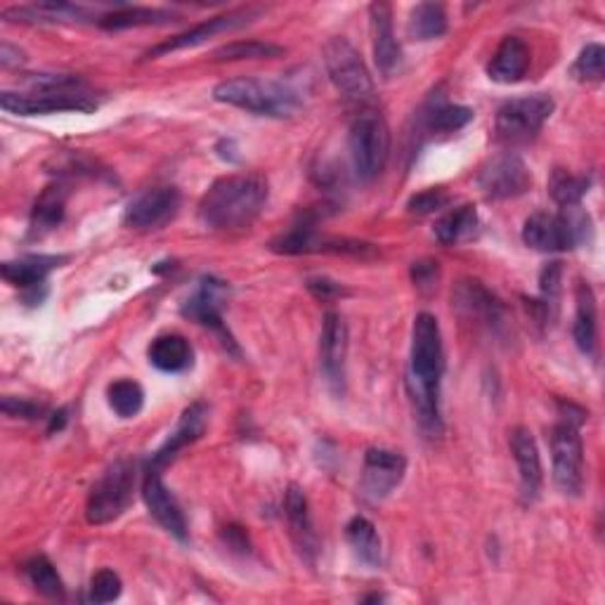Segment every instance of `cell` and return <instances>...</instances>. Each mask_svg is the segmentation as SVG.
Masks as SVG:
<instances>
[{
	"label": "cell",
	"mask_w": 605,
	"mask_h": 605,
	"mask_svg": "<svg viewBox=\"0 0 605 605\" xmlns=\"http://www.w3.org/2000/svg\"><path fill=\"white\" fill-rule=\"evenodd\" d=\"M449 204V194L445 190H424V192H418L410 199V213H416V215H426V213H436L440 209H445Z\"/></svg>",
	"instance_id": "f35d334b"
},
{
	"label": "cell",
	"mask_w": 605,
	"mask_h": 605,
	"mask_svg": "<svg viewBox=\"0 0 605 605\" xmlns=\"http://www.w3.org/2000/svg\"><path fill=\"white\" fill-rule=\"evenodd\" d=\"M438 277H440V270H438V262L433 260H418L412 266V282L418 291L424 293H430L433 289L438 287Z\"/></svg>",
	"instance_id": "60d3db41"
},
{
	"label": "cell",
	"mask_w": 605,
	"mask_h": 605,
	"mask_svg": "<svg viewBox=\"0 0 605 605\" xmlns=\"http://www.w3.org/2000/svg\"><path fill=\"white\" fill-rule=\"evenodd\" d=\"M213 100L270 119H289L301 110L299 92L282 81L229 79L213 88Z\"/></svg>",
	"instance_id": "277c9868"
},
{
	"label": "cell",
	"mask_w": 605,
	"mask_h": 605,
	"mask_svg": "<svg viewBox=\"0 0 605 605\" xmlns=\"http://www.w3.org/2000/svg\"><path fill=\"white\" fill-rule=\"evenodd\" d=\"M24 572L31 586H34L41 596L55 598V601L65 598V584H61V578L57 575L55 565L45 556L31 558V561L24 565Z\"/></svg>",
	"instance_id": "1f68e13d"
},
{
	"label": "cell",
	"mask_w": 605,
	"mask_h": 605,
	"mask_svg": "<svg viewBox=\"0 0 605 605\" xmlns=\"http://www.w3.org/2000/svg\"><path fill=\"white\" fill-rule=\"evenodd\" d=\"M553 483L565 496H578L584 488V447L580 424L563 418L551 433Z\"/></svg>",
	"instance_id": "30bf717a"
},
{
	"label": "cell",
	"mask_w": 605,
	"mask_h": 605,
	"mask_svg": "<svg viewBox=\"0 0 605 605\" xmlns=\"http://www.w3.org/2000/svg\"><path fill=\"white\" fill-rule=\"evenodd\" d=\"M3 412L12 418H38L45 412V407L20 397H3Z\"/></svg>",
	"instance_id": "b9f144b4"
},
{
	"label": "cell",
	"mask_w": 605,
	"mask_h": 605,
	"mask_svg": "<svg viewBox=\"0 0 605 605\" xmlns=\"http://www.w3.org/2000/svg\"><path fill=\"white\" fill-rule=\"evenodd\" d=\"M511 452H514L518 475H520V494L525 502H535L541 492V459L539 449L527 428H514L511 433Z\"/></svg>",
	"instance_id": "44dd1931"
},
{
	"label": "cell",
	"mask_w": 605,
	"mask_h": 605,
	"mask_svg": "<svg viewBox=\"0 0 605 605\" xmlns=\"http://www.w3.org/2000/svg\"><path fill=\"white\" fill-rule=\"evenodd\" d=\"M67 206V188L65 184H51L36 199L34 211H31V235L43 237L45 232L55 229L65 219Z\"/></svg>",
	"instance_id": "4316f807"
},
{
	"label": "cell",
	"mask_w": 605,
	"mask_h": 605,
	"mask_svg": "<svg viewBox=\"0 0 605 605\" xmlns=\"http://www.w3.org/2000/svg\"><path fill=\"white\" fill-rule=\"evenodd\" d=\"M284 514L289 520L293 545H296L299 553L305 558L307 563H315V556L320 551V541L315 535L313 518H310L305 492L299 485H289V490L284 494Z\"/></svg>",
	"instance_id": "ffe728a7"
},
{
	"label": "cell",
	"mask_w": 605,
	"mask_h": 605,
	"mask_svg": "<svg viewBox=\"0 0 605 605\" xmlns=\"http://www.w3.org/2000/svg\"><path fill=\"white\" fill-rule=\"evenodd\" d=\"M589 182L592 180L586 176H572L563 168H556L549 180V192L556 204H561L563 209L580 206L582 197L589 192Z\"/></svg>",
	"instance_id": "d6a6232c"
},
{
	"label": "cell",
	"mask_w": 605,
	"mask_h": 605,
	"mask_svg": "<svg viewBox=\"0 0 605 605\" xmlns=\"http://www.w3.org/2000/svg\"><path fill=\"white\" fill-rule=\"evenodd\" d=\"M268 204V180L258 173L215 180L199 204V221L211 229L232 232L251 225Z\"/></svg>",
	"instance_id": "7a4b0ae2"
},
{
	"label": "cell",
	"mask_w": 605,
	"mask_h": 605,
	"mask_svg": "<svg viewBox=\"0 0 605 605\" xmlns=\"http://www.w3.org/2000/svg\"><path fill=\"white\" fill-rule=\"evenodd\" d=\"M592 235V219L580 206H568L563 213H533L523 225V242L535 251L556 254L575 248Z\"/></svg>",
	"instance_id": "5b68a950"
},
{
	"label": "cell",
	"mask_w": 605,
	"mask_h": 605,
	"mask_svg": "<svg viewBox=\"0 0 605 605\" xmlns=\"http://www.w3.org/2000/svg\"><path fill=\"white\" fill-rule=\"evenodd\" d=\"M227 284L221 282L215 277H204L199 282V289L192 293V296L182 303V315L190 317L192 322L201 324V327H209L215 334L221 336V344L229 348L232 352L239 355V348L235 344V338L229 336L223 324V305L227 299Z\"/></svg>",
	"instance_id": "7c38bea8"
},
{
	"label": "cell",
	"mask_w": 605,
	"mask_h": 605,
	"mask_svg": "<svg viewBox=\"0 0 605 605\" xmlns=\"http://www.w3.org/2000/svg\"><path fill=\"white\" fill-rule=\"evenodd\" d=\"M149 362L166 374H180V371L192 367V346L190 340L180 334H164L152 340Z\"/></svg>",
	"instance_id": "484cf974"
},
{
	"label": "cell",
	"mask_w": 605,
	"mask_h": 605,
	"mask_svg": "<svg viewBox=\"0 0 605 605\" xmlns=\"http://www.w3.org/2000/svg\"><path fill=\"white\" fill-rule=\"evenodd\" d=\"M561 279H563L561 262H549V266L541 270L539 284H541V296H545V305H556L558 293H561Z\"/></svg>",
	"instance_id": "ab89813d"
},
{
	"label": "cell",
	"mask_w": 605,
	"mask_h": 605,
	"mask_svg": "<svg viewBox=\"0 0 605 605\" xmlns=\"http://www.w3.org/2000/svg\"><path fill=\"white\" fill-rule=\"evenodd\" d=\"M284 48H279L275 43H260V41H237L223 45L221 51L213 53V59L219 61H235V59H268L279 57Z\"/></svg>",
	"instance_id": "d590c367"
},
{
	"label": "cell",
	"mask_w": 605,
	"mask_h": 605,
	"mask_svg": "<svg viewBox=\"0 0 605 605\" xmlns=\"http://www.w3.org/2000/svg\"><path fill=\"white\" fill-rule=\"evenodd\" d=\"M324 67H327L334 88L348 104L365 112L377 102V88L360 53L346 38H332L324 45Z\"/></svg>",
	"instance_id": "8992f818"
},
{
	"label": "cell",
	"mask_w": 605,
	"mask_h": 605,
	"mask_svg": "<svg viewBox=\"0 0 605 605\" xmlns=\"http://www.w3.org/2000/svg\"><path fill=\"white\" fill-rule=\"evenodd\" d=\"M59 262H65V258L59 256H26L20 260H8L0 266V272H3L5 282L12 287H20L26 291H34L45 284V277H48L55 268H59Z\"/></svg>",
	"instance_id": "d4e9b609"
},
{
	"label": "cell",
	"mask_w": 605,
	"mask_h": 605,
	"mask_svg": "<svg viewBox=\"0 0 605 605\" xmlns=\"http://www.w3.org/2000/svg\"><path fill=\"white\" fill-rule=\"evenodd\" d=\"M605 69V51L598 43H589L572 65V76L580 81H601Z\"/></svg>",
	"instance_id": "8d00e7d4"
},
{
	"label": "cell",
	"mask_w": 605,
	"mask_h": 605,
	"mask_svg": "<svg viewBox=\"0 0 605 605\" xmlns=\"http://www.w3.org/2000/svg\"><path fill=\"white\" fill-rule=\"evenodd\" d=\"M67 424V410H57L53 416H51V426H48V433H55V430H61Z\"/></svg>",
	"instance_id": "bcb514c9"
},
{
	"label": "cell",
	"mask_w": 605,
	"mask_h": 605,
	"mask_svg": "<svg viewBox=\"0 0 605 605\" xmlns=\"http://www.w3.org/2000/svg\"><path fill=\"white\" fill-rule=\"evenodd\" d=\"M176 22V14L159 8H119L114 12H107L100 20V26L107 31H121L131 26H157Z\"/></svg>",
	"instance_id": "f546056e"
},
{
	"label": "cell",
	"mask_w": 605,
	"mask_h": 605,
	"mask_svg": "<svg viewBox=\"0 0 605 605\" xmlns=\"http://www.w3.org/2000/svg\"><path fill=\"white\" fill-rule=\"evenodd\" d=\"M553 114V100L549 96H527L504 102L494 116V135L504 145H523L545 128Z\"/></svg>",
	"instance_id": "9c48e42d"
},
{
	"label": "cell",
	"mask_w": 605,
	"mask_h": 605,
	"mask_svg": "<svg viewBox=\"0 0 605 605\" xmlns=\"http://www.w3.org/2000/svg\"><path fill=\"white\" fill-rule=\"evenodd\" d=\"M371 20V45H374V61L379 71L385 76H393L402 65V51L393 31V8L388 3L369 5Z\"/></svg>",
	"instance_id": "e0dca14e"
},
{
	"label": "cell",
	"mask_w": 605,
	"mask_h": 605,
	"mask_svg": "<svg viewBox=\"0 0 605 605\" xmlns=\"http://www.w3.org/2000/svg\"><path fill=\"white\" fill-rule=\"evenodd\" d=\"M225 537L229 539V545H235L237 549H246L248 541H246V535L242 533V527H225Z\"/></svg>",
	"instance_id": "f6af8a7d"
},
{
	"label": "cell",
	"mask_w": 605,
	"mask_h": 605,
	"mask_svg": "<svg viewBox=\"0 0 605 605\" xmlns=\"http://www.w3.org/2000/svg\"><path fill=\"white\" fill-rule=\"evenodd\" d=\"M107 397H110V407L121 416V418H133L139 414L145 405V391L143 385L131 381V379H121L114 381L107 391Z\"/></svg>",
	"instance_id": "836d02e7"
},
{
	"label": "cell",
	"mask_w": 605,
	"mask_h": 605,
	"mask_svg": "<svg viewBox=\"0 0 605 605\" xmlns=\"http://www.w3.org/2000/svg\"><path fill=\"white\" fill-rule=\"evenodd\" d=\"M121 596V578L114 570H100L96 578L90 580V594L88 598L92 603H112Z\"/></svg>",
	"instance_id": "74e56055"
},
{
	"label": "cell",
	"mask_w": 605,
	"mask_h": 605,
	"mask_svg": "<svg viewBox=\"0 0 605 605\" xmlns=\"http://www.w3.org/2000/svg\"><path fill=\"white\" fill-rule=\"evenodd\" d=\"M251 14H254V10H239V12L221 14V18H211L206 22H201V24L188 29V31H184V34H178V36L170 38V41L157 45V48H152L147 53V57H159V55H166V53H176V51H184V48H197V45L206 43L215 34H223V31L237 29V26H242L246 22H251Z\"/></svg>",
	"instance_id": "d6986e66"
},
{
	"label": "cell",
	"mask_w": 605,
	"mask_h": 605,
	"mask_svg": "<svg viewBox=\"0 0 605 605\" xmlns=\"http://www.w3.org/2000/svg\"><path fill=\"white\" fill-rule=\"evenodd\" d=\"M527 67H530V48L518 36H506L488 65V76L496 83L520 81Z\"/></svg>",
	"instance_id": "603a6c76"
},
{
	"label": "cell",
	"mask_w": 605,
	"mask_h": 605,
	"mask_svg": "<svg viewBox=\"0 0 605 605\" xmlns=\"http://www.w3.org/2000/svg\"><path fill=\"white\" fill-rule=\"evenodd\" d=\"M135 490V463L131 459H119L102 478L92 485L86 504V516L92 525H107L116 520L133 502Z\"/></svg>",
	"instance_id": "ba28073f"
},
{
	"label": "cell",
	"mask_w": 605,
	"mask_h": 605,
	"mask_svg": "<svg viewBox=\"0 0 605 605\" xmlns=\"http://www.w3.org/2000/svg\"><path fill=\"white\" fill-rule=\"evenodd\" d=\"M473 119L469 107L459 104H436L426 119V128L430 133H457Z\"/></svg>",
	"instance_id": "e575fe53"
},
{
	"label": "cell",
	"mask_w": 605,
	"mask_h": 605,
	"mask_svg": "<svg viewBox=\"0 0 605 605\" xmlns=\"http://www.w3.org/2000/svg\"><path fill=\"white\" fill-rule=\"evenodd\" d=\"M407 461L397 452H388V449H369L365 455V469L360 490L371 502L385 500L405 478Z\"/></svg>",
	"instance_id": "9a60e30c"
},
{
	"label": "cell",
	"mask_w": 605,
	"mask_h": 605,
	"mask_svg": "<svg viewBox=\"0 0 605 605\" xmlns=\"http://www.w3.org/2000/svg\"><path fill=\"white\" fill-rule=\"evenodd\" d=\"M206 416H209V412H206L204 405H201V402H194L192 407L184 410L182 416H180L178 426H176V430L170 433L168 440L157 449V452L152 455L149 469L159 471V469L168 467V463L176 459V455L180 452V449H184V447L192 445L194 440H199L201 436H204Z\"/></svg>",
	"instance_id": "ac0fdd59"
},
{
	"label": "cell",
	"mask_w": 605,
	"mask_h": 605,
	"mask_svg": "<svg viewBox=\"0 0 605 605\" xmlns=\"http://www.w3.org/2000/svg\"><path fill=\"white\" fill-rule=\"evenodd\" d=\"M455 305L463 317L478 320L485 327H500L504 320V305L500 299H494L492 293L480 282H459L455 289Z\"/></svg>",
	"instance_id": "7402d4cb"
},
{
	"label": "cell",
	"mask_w": 605,
	"mask_h": 605,
	"mask_svg": "<svg viewBox=\"0 0 605 605\" xmlns=\"http://www.w3.org/2000/svg\"><path fill=\"white\" fill-rule=\"evenodd\" d=\"M0 107L18 116H43L59 112H92L98 102L90 98L86 83L76 76L41 74L29 79V92H10L0 96Z\"/></svg>",
	"instance_id": "3957f363"
},
{
	"label": "cell",
	"mask_w": 605,
	"mask_h": 605,
	"mask_svg": "<svg viewBox=\"0 0 605 605\" xmlns=\"http://www.w3.org/2000/svg\"><path fill=\"white\" fill-rule=\"evenodd\" d=\"M346 537L362 563H367L369 568H377L381 563V539L374 523L367 520L365 516H355L346 525Z\"/></svg>",
	"instance_id": "f1b7e54d"
},
{
	"label": "cell",
	"mask_w": 605,
	"mask_h": 605,
	"mask_svg": "<svg viewBox=\"0 0 605 605\" xmlns=\"http://www.w3.org/2000/svg\"><path fill=\"white\" fill-rule=\"evenodd\" d=\"M348 149L360 180H374L391 154V133L379 112L365 110L352 119L348 131Z\"/></svg>",
	"instance_id": "52a82bcc"
},
{
	"label": "cell",
	"mask_w": 605,
	"mask_h": 605,
	"mask_svg": "<svg viewBox=\"0 0 605 605\" xmlns=\"http://www.w3.org/2000/svg\"><path fill=\"white\" fill-rule=\"evenodd\" d=\"M307 289L313 291L317 299H334V296H338V293H344V287L332 282V279H327V277L307 279Z\"/></svg>",
	"instance_id": "7bdbcfd3"
},
{
	"label": "cell",
	"mask_w": 605,
	"mask_h": 605,
	"mask_svg": "<svg viewBox=\"0 0 605 605\" xmlns=\"http://www.w3.org/2000/svg\"><path fill=\"white\" fill-rule=\"evenodd\" d=\"M0 61H3V67H12V65H22L24 55L20 51H14L10 43L0 45Z\"/></svg>",
	"instance_id": "ee69618b"
},
{
	"label": "cell",
	"mask_w": 605,
	"mask_h": 605,
	"mask_svg": "<svg viewBox=\"0 0 605 605\" xmlns=\"http://www.w3.org/2000/svg\"><path fill=\"white\" fill-rule=\"evenodd\" d=\"M478 227V211L471 204H463L459 209L447 211L442 219L433 227V235L442 246H455L459 242H467Z\"/></svg>",
	"instance_id": "83f0119b"
},
{
	"label": "cell",
	"mask_w": 605,
	"mask_h": 605,
	"mask_svg": "<svg viewBox=\"0 0 605 605\" xmlns=\"http://www.w3.org/2000/svg\"><path fill=\"white\" fill-rule=\"evenodd\" d=\"M410 36L416 41L440 38L447 31V12L440 3H422L410 14Z\"/></svg>",
	"instance_id": "4dcf8cb0"
},
{
	"label": "cell",
	"mask_w": 605,
	"mask_h": 605,
	"mask_svg": "<svg viewBox=\"0 0 605 605\" xmlns=\"http://www.w3.org/2000/svg\"><path fill=\"white\" fill-rule=\"evenodd\" d=\"M478 188L492 201L514 199L533 188V173L518 154L506 152L480 168Z\"/></svg>",
	"instance_id": "8fae6325"
},
{
	"label": "cell",
	"mask_w": 605,
	"mask_h": 605,
	"mask_svg": "<svg viewBox=\"0 0 605 605\" xmlns=\"http://www.w3.org/2000/svg\"><path fill=\"white\" fill-rule=\"evenodd\" d=\"M180 209V192L176 188H154L135 197L126 213L123 225L131 229H159L176 219Z\"/></svg>",
	"instance_id": "5bb4252c"
},
{
	"label": "cell",
	"mask_w": 605,
	"mask_h": 605,
	"mask_svg": "<svg viewBox=\"0 0 605 605\" xmlns=\"http://www.w3.org/2000/svg\"><path fill=\"white\" fill-rule=\"evenodd\" d=\"M346 355H348V327L338 313H327L320 334V367L334 395L346 391Z\"/></svg>",
	"instance_id": "4fadbf2b"
},
{
	"label": "cell",
	"mask_w": 605,
	"mask_h": 605,
	"mask_svg": "<svg viewBox=\"0 0 605 605\" xmlns=\"http://www.w3.org/2000/svg\"><path fill=\"white\" fill-rule=\"evenodd\" d=\"M575 324H572V336H575L578 348L594 358L596 355V338H598V310L594 289L586 282L578 284L575 291Z\"/></svg>",
	"instance_id": "cb8c5ba5"
},
{
	"label": "cell",
	"mask_w": 605,
	"mask_h": 605,
	"mask_svg": "<svg viewBox=\"0 0 605 605\" xmlns=\"http://www.w3.org/2000/svg\"><path fill=\"white\" fill-rule=\"evenodd\" d=\"M143 496L149 514L159 520V525L166 533H170L180 541L188 539V520H184V514L180 504L176 502V496L170 494L168 488L164 485L159 471L147 469L145 483H143Z\"/></svg>",
	"instance_id": "2e32d148"
},
{
	"label": "cell",
	"mask_w": 605,
	"mask_h": 605,
	"mask_svg": "<svg viewBox=\"0 0 605 605\" xmlns=\"http://www.w3.org/2000/svg\"><path fill=\"white\" fill-rule=\"evenodd\" d=\"M445 371L442 334L440 324L430 313L416 315L412 327V352L407 391L416 412L418 424L428 436H440V381Z\"/></svg>",
	"instance_id": "6da1fadb"
}]
</instances>
